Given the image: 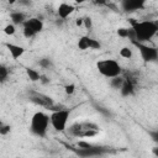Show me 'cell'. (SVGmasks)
I'll list each match as a JSON object with an SVG mask.
<instances>
[{"label": "cell", "instance_id": "cell-27", "mask_svg": "<svg viewBox=\"0 0 158 158\" xmlns=\"http://www.w3.org/2000/svg\"><path fill=\"white\" fill-rule=\"evenodd\" d=\"M78 146H79L80 148H88V147H91L93 144L89 143V142H85V141H79V142H78Z\"/></svg>", "mask_w": 158, "mask_h": 158}, {"label": "cell", "instance_id": "cell-15", "mask_svg": "<svg viewBox=\"0 0 158 158\" xmlns=\"http://www.w3.org/2000/svg\"><path fill=\"white\" fill-rule=\"evenodd\" d=\"M26 74L28 77V79L31 81H38L41 79V74L36 70V69H32V68H26Z\"/></svg>", "mask_w": 158, "mask_h": 158}, {"label": "cell", "instance_id": "cell-8", "mask_svg": "<svg viewBox=\"0 0 158 158\" xmlns=\"http://www.w3.org/2000/svg\"><path fill=\"white\" fill-rule=\"evenodd\" d=\"M106 152L105 148L101 147H96V146H91L88 148H80L77 151V154L80 157H95V156H101Z\"/></svg>", "mask_w": 158, "mask_h": 158}, {"label": "cell", "instance_id": "cell-11", "mask_svg": "<svg viewBox=\"0 0 158 158\" xmlns=\"http://www.w3.org/2000/svg\"><path fill=\"white\" fill-rule=\"evenodd\" d=\"M135 88H136L135 80H132V79H125L123 80V84H122V86L120 89L121 95L122 96H131V95H133L135 94Z\"/></svg>", "mask_w": 158, "mask_h": 158}, {"label": "cell", "instance_id": "cell-24", "mask_svg": "<svg viewBox=\"0 0 158 158\" xmlns=\"http://www.w3.org/2000/svg\"><path fill=\"white\" fill-rule=\"evenodd\" d=\"M86 30H90L91 27H93V20H91V17H89V16H86V17H84V25H83Z\"/></svg>", "mask_w": 158, "mask_h": 158}, {"label": "cell", "instance_id": "cell-3", "mask_svg": "<svg viewBox=\"0 0 158 158\" xmlns=\"http://www.w3.org/2000/svg\"><path fill=\"white\" fill-rule=\"evenodd\" d=\"M96 69L102 77L109 78V79L120 75L122 72L121 65L115 59H101L96 62Z\"/></svg>", "mask_w": 158, "mask_h": 158}, {"label": "cell", "instance_id": "cell-30", "mask_svg": "<svg viewBox=\"0 0 158 158\" xmlns=\"http://www.w3.org/2000/svg\"><path fill=\"white\" fill-rule=\"evenodd\" d=\"M152 153H153L156 157H158V146H156V147L152 148Z\"/></svg>", "mask_w": 158, "mask_h": 158}, {"label": "cell", "instance_id": "cell-21", "mask_svg": "<svg viewBox=\"0 0 158 158\" xmlns=\"http://www.w3.org/2000/svg\"><path fill=\"white\" fill-rule=\"evenodd\" d=\"M10 131H11L10 125H5V123H1V125H0V135H1V136H6Z\"/></svg>", "mask_w": 158, "mask_h": 158}, {"label": "cell", "instance_id": "cell-18", "mask_svg": "<svg viewBox=\"0 0 158 158\" xmlns=\"http://www.w3.org/2000/svg\"><path fill=\"white\" fill-rule=\"evenodd\" d=\"M120 56L122 58H126V59H130L132 57V49L130 47H122L120 49Z\"/></svg>", "mask_w": 158, "mask_h": 158}, {"label": "cell", "instance_id": "cell-19", "mask_svg": "<svg viewBox=\"0 0 158 158\" xmlns=\"http://www.w3.org/2000/svg\"><path fill=\"white\" fill-rule=\"evenodd\" d=\"M7 75H9V70L5 65H1L0 67V81L4 83L6 79H7Z\"/></svg>", "mask_w": 158, "mask_h": 158}, {"label": "cell", "instance_id": "cell-10", "mask_svg": "<svg viewBox=\"0 0 158 158\" xmlns=\"http://www.w3.org/2000/svg\"><path fill=\"white\" fill-rule=\"evenodd\" d=\"M74 10H75V7L73 5L67 4V2H62V4H59V6L57 9V14H58V16L60 19L65 20V19H68L74 12Z\"/></svg>", "mask_w": 158, "mask_h": 158}, {"label": "cell", "instance_id": "cell-12", "mask_svg": "<svg viewBox=\"0 0 158 158\" xmlns=\"http://www.w3.org/2000/svg\"><path fill=\"white\" fill-rule=\"evenodd\" d=\"M5 46H6L7 51L10 52V54H11V57H12L14 59H19V58L22 57L23 53H25V48L21 47V46H19V44H15V43H6Z\"/></svg>", "mask_w": 158, "mask_h": 158}, {"label": "cell", "instance_id": "cell-2", "mask_svg": "<svg viewBox=\"0 0 158 158\" xmlns=\"http://www.w3.org/2000/svg\"><path fill=\"white\" fill-rule=\"evenodd\" d=\"M51 123V118L47 114L42 111H37L32 115L30 122V131L32 135L37 137H44L48 130V125Z\"/></svg>", "mask_w": 158, "mask_h": 158}, {"label": "cell", "instance_id": "cell-17", "mask_svg": "<svg viewBox=\"0 0 158 158\" xmlns=\"http://www.w3.org/2000/svg\"><path fill=\"white\" fill-rule=\"evenodd\" d=\"M4 33L5 35H7V36H12V35H15V32H16V25H14V23H9V25H6L5 27H4Z\"/></svg>", "mask_w": 158, "mask_h": 158}, {"label": "cell", "instance_id": "cell-6", "mask_svg": "<svg viewBox=\"0 0 158 158\" xmlns=\"http://www.w3.org/2000/svg\"><path fill=\"white\" fill-rule=\"evenodd\" d=\"M147 0H120V7L123 12H135L146 6Z\"/></svg>", "mask_w": 158, "mask_h": 158}, {"label": "cell", "instance_id": "cell-1", "mask_svg": "<svg viewBox=\"0 0 158 158\" xmlns=\"http://www.w3.org/2000/svg\"><path fill=\"white\" fill-rule=\"evenodd\" d=\"M130 23L135 32V41L138 42H147L152 40L158 32V22L156 21H135L131 19Z\"/></svg>", "mask_w": 158, "mask_h": 158}, {"label": "cell", "instance_id": "cell-23", "mask_svg": "<svg viewBox=\"0 0 158 158\" xmlns=\"http://www.w3.org/2000/svg\"><path fill=\"white\" fill-rule=\"evenodd\" d=\"M22 32H23V36L26 37V38H32L33 36H36V33L32 31V30H30V28H27V27H23V30H22Z\"/></svg>", "mask_w": 158, "mask_h": 158}, {"label": "cell", "instance_id": "cell-9", "mask_svg": "<svg viewBox=\"0 0 158 158\" xmlns=\"http://www.w3.org/2000/svg\"><path fill=\"white\" fill-rule=\"evenodd\" d=\"M23 27H27L30 30H32L36 35L40 33L42 30H43V22L42 20H40L38 17H30L28 20H26L22 25Z\"/></svg>", "mask_w": 158, "mask_h": 158}, {"label": "cell", "instance_id": "cell-34", "mask_svg": "<svg viewBox=\"0 0 158 158\" xmlns=\"http://www.w3.org/2000/svg\"><path fill=\"white\" fill-rule=\"evenodd\" d=\"M16 1H17V0H7V2H9L10 5H12V4H15Z\"/></svg>", "mask_w": 158, "mask_h": 158}, {"label": "cell", "instance_id": "cell-29", "mask_svg": "<svg viewBox=\"0 0 158 158\" xmlns=\"http://www.w3.org/2000/svg\"><path fill=\"white\" fill-rule=\"evenodd\" d=\"M40 81H42L43 84H46V83H48V81H49V79H47V77H44V75H41Z\"/></svg>", "mask_w": 158, "mask_h": 158}, {"label": "cell", "instance_id": "cell-20", "mask_svg": "<svg viewBox=\"0 0 158 158\" xmlns=\"http://www.w3.org/2000/svg\"><path fill=\"white\" fill-rule=\"evenodd\" d=\"M64 91H65L67 95H72V94H74V91H75V84H74V83L67 84V85L64 86Z\"/></svg>", "mask_w": 158, "mask_h": 158}, {"label": "cell", "instance_id": "cell-13", "mask_svg": "<svg viewBox=\"0 0 158 158\" xmlns=\"http://www.w3.org/2000/svg\"><path fill=\"white\" fill-rule=\"evenodd\" d=\"M10 19H11V21H12L14 25H23V22L26 21L25 15H23L22 12H20V11H14V12H11V14H10Z\"/></svg>", "mask_w": 158, "mask_h": 158}, {"label": "cell", "instance_id": "cell-22", "mask_svg": "<svg viewBox=\"0 0 158 158\" xmlns=\"http://www.w3.org/2000/svg\"><path fill=\"white\" fill-rule=\"evenodd\" d=\"M89 47H90L91 49H100L101 44H100V42H99V41L94 40V38H90V42H89Z\"/></svg>", "mask_w": 158, "mask_h": 158}, {"label": "cell", "instance_id": "cell-5", "mask_svg": "<svg viewBox=\"0 0 158 158\" xmlns=\"http://www.w3.org/2000/svg\"><path fill=\"white\" fill-rule=\"evenodd\" d=\"M132 44L138 49L141 58L143 59V62L149 63V62H154L158 59V48H154L152 46L144 44V42H138V41H131Z\"/></svg>", "mask_w": 158, "mask_h": 158}, {"label": "cell", "instance_id": "cell-31", "mask_svg": "<svg viewBox=\"0 0 158 158\" xmlns=\"http://www.w3.org/2000/svg\"><path fill=\"white\" fill-rule=\"evenodd\" d=\"M95 4H99V5H105V4H106V0H95Z\"/></svg>", "mask_w": 158, "mask_h": 158}, {"label": "cell", "instance_id": "cell-14", "mask_svg": "<svg viewBox=\"0 0 158 158\" xmlns=\"http://www.w3.org/2000/svg\"><path fill=\"white\" fill-rule=\"evenodd\" d=\"M89 42H90V37H88V36H81V37L78 40L77 46H78V48H79L80 51H85V49H89V48H90V47H89Z\"/></svg>", "mask_w": 158, "mask_h": 158}, {"label": "cell", "instance_id": "cell-32", "mask_svg": "<svg viewBox=\"0 0 158 158\" xmlns=\"http://www.w3.org/2000/svg\"><path fill=\"white\" fill-rule=\"evenodd\" d=\"M20 1V4H22V5H30V0H19Z\"/></svg>", "mask_w": 158, "mask_h": 158}, {"label": "cell", "instance_id": "cell-33", "mask_svg": "<svg viewBox=\"0 0 158 158\" xmlns=\"http://www.w3.org/2000/svg\"><path fill=\"white\" fill-rule=\"evenodd\" d=\"M77 4H83V2H85V1H88V0H74Z\"/></svg>", "mask_w": 158, "mask_h": 158}, {"label": "cell", "instance_id": "cell-26", "mask_svg": "<svg viewBox=\"0 0 158 158\" xmlns=\"http://www.w3.org/2000/svg\"><path fill=\"white\" fill-rule=\"evenodd\" d=\"M148 133H149V136H151L152 141H154V142L158 144V130H154V131H149Z\"/></svg>", "mask_w": 158, "mask_h": 158}, {"label": "cell", "instance_id": "cell-16", "mask_svg": "<svg viewBox=\"0 0 158 158\" xmlns=\"http://www.w3.org/2000/svg\"><path fill=\"white\" fill-rule=\"evenodd\" d=\"M123 78L122 77H120V75H117V77H114V78H111V80H110V85L114 88V89H121V86H122V84H123Z\"/></svg>", "mask_w": 158, "mask_h": 158}, {"label": "cell", "instance_id": "cell-4", "mask_svg": "<svg viewBox=\"0 0 158 158\" xmlns=\"http://www.w3.org/2000/svg\"><path fill=\"white\" fill-rule=\"evenodd\" d=\"M70 116V110L68 109H57L53 110V112L49 115L51 125L56 131H64L68 123V118Z\"/></svg>", "mask_w": 158, "mask_h": 158}, {"label": "cell", "instance_id": "cell-28", "mask_svg": "<svg viewBox=\"0 0 158 158\" xmlns=\"http://www.w3.org/2000/svg\"><path fill=\"white\" fill-rule=\"evenodd\" d=\"M75 25L77 26H83L84 25V17H79L75 20Z\"/></svg>", "mask_w": 158, "mask_h": 158}, {"label": "cell", "instance_id": "cell-25", "mask_svg": "<svg viewBox=\"0 0 158 158\" xmlns=\"http://www.w3.org/2000/svg\"><path fill=\"white\" fill-rule=\"evenodd\" d=\"M40 65L42 68H49L51 67V60L48 58H42V59H40Z\"/></svg>", "mask_w": 158, "mask_h": 158}, {"label": "cell", "instance_id": "cell-7", "mask_svg": "<svg viewBox=\"0 0 158 158\" xmlns=\"http://www.w3.org/2000/svg\"><path fill=\"white\" fill-rule=\"evenodd\" d=\"M30 100L40 106H43V107H47V109H53L54 106V102L52 100V98L47 96V95H43V94H40V93H31L30 94Z\"/></svg>", "mask_w": 158, "mask_h": 158}]
</instances>
